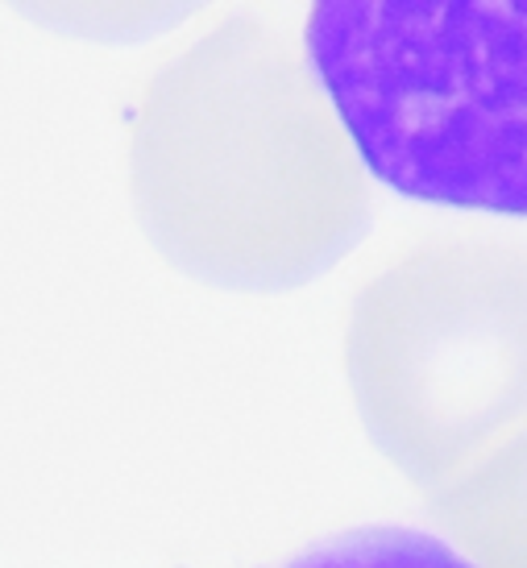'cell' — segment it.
Returning a JSON list of instances; mask_svg holds the SVG:
<instances>
[{"instance_id":"277c9868","label":"cell","mask_w":527,"mask_h":568,"mask_svg":"<svg viewBox=\"0 0 527 568\" xmlns=\"http://www.w3.org/2000/svg\"><path fill=\"white\" fill-rule=\"evenodd\" d=\"M432 515L474 568H527V432L436 489Z\"/></svg>"},{"instance_id":"6da1fadb","label":"cell","mask_w":527,"mask_h":568,"mask_svg":"<svg viewBox=\"0 0 527 568\" xmlns=\"http://www.w3.org/2000/svg\"><path fill=\"white\" fill-rule=\"evenodd\" d=\"M129 200L175 270L221 291H295L362 241L374 179L295 38L233 17L145 83Z\"/></svg>"},{"instance_id":"3957f363","label":"cell","mask_w":527,"mask_h":568,"mask_svg":"<svg viewBox=\"0 0 527 568\" xmlns=\"http://www.w3.org/2000/svg\"><path fill=\"white\" fill-rule=\"evenodd\" d=\"M345 378L383 457L445 489L527 432V245L436 241L345 316Z\"/></svg>"},{"instance_id":"7a4b0ae2","label":"cell","mask_w":527,"mask_h":568,"mask_svg":"<svg viewBox=\"0 0 527 568\" xmlns=\"http://www.w3.org/2000/svg\"><path fill=\"white\" fill-rule=\"evenodd\" d=\"M304 50L369 179L527 216V0H324Z\"/></svg>"},{"instance_id":"5b68a950","label":"cell","mask_w":527,"mask_h":568,"mask_svg":"<svg viewBox=\"0 0 527 568\" xmlns=\"http://www.w3.org/2000/svg\"><path fill=\"white\" fill-rule=\"evenodd\" d=\"M283 568H474L448 539L416 527H353L333 539H320Z\"/></svg>"}]
</instances>
